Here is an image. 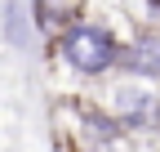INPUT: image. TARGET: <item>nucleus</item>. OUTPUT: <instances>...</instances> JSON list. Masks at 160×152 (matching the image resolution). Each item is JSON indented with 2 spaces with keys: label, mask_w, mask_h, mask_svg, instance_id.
<instances>
[{
  "label": "nucleus",
  "mask_w": 160,
  "mask_h": 152,
  "mask_svg": "<svg viewBox=\"0 0 160 152\" xmlns=\"http://www.w3.org/2000/svg\"><path fill=\"white\" fill-rule=\"evenodd\" d=\"M5 36H9V45H22V41H27V27H22V14H18V0H5Z\"/></svg>",
  "instance_id": "39448f33"
},
{
  "label": "nucleus",
  "mask_w": 160,
  "mask_h": 152,
  "mask_svg": "<svg viewBox=\"0 0 160 152\" xmlns=\"http://www.w3.org/2000/svg\"><path fill=\"white\" fill-rule=\"evenodd\" d=\"M62 58H67L76 72L98 76V72H107V67L120 63V45L111 41V31H107V27L76 23V27L62 31Z\"/></svg>",
  "instance_id": "f257e3e1"
},
{
  "label": "nucleus",
  "mask_w": 160,
  "mask_h": 152,
  "mask_svg": "<svg viewBox=\"0 0 160 152\" xmlns=\"http://www.w3.org/2000/svg\"><path fill=\"white\" fill-rule=\"evenodd\" d=\"M85 121H89V130H93L98 139H120V121H111L107 112L93 107V112H85Z\"/></svg>",
  "instance_id": "423d86ee"
},
{
  "label": "nucleus",
  "mask_w": 160,
  "mask_h": 152,
  "mask_svg": "<svg viewBox=\"0 0 160 152\" xmlns=\"http://www.w3.org/2000/svg\"><path fill=\"white\" fill-rule=\"evenodd\" d=\"M120 63H125L129 72H138V76H160V41H151V36L133 41L125 54H120Z\"/></svg>",
  "instance_id": "7ed1b4c3"
},
{
  "label": "nucleus",
  "mask_w": 160,
  "mask_h": 152,
  "mask_svg": "<svg viewBox=\"0 0 160 152\" xmlns=\"http://www.w3.org/2000/svg\"><path fill=\"white\" fill-rule=\"evenodd\" d=\"M120 125L129 130H160V103L142 90H120Z\"/></svg>",
  "instance_id": "f03ea898"
},
{
  "label": "nucleus",
  "mask_w": 160,
  "mask_h": 152,
  "mask_svg": "<svg viewBox=\"0 0 160 152\" xmlns=\"http://www.w3.org/2000/svg\"><path fill=\"white\" fill-rule=\"evenodd\" d=\"M151 5H156V9H160V0H151Z\"/></svg>",
  "instance_id": "0eeeda50"
},
{
  "label": "nucleus",
  "mask_w": 160,
  "mask_h": 152,
  "mask_svg": "<svg viewBox=\"0 0 160 152\" xmlns=\"http://www.w3.org/2000/svg\"><path fill=\"white\" fill-rule=\"evenodd\" d=\"M71 14H76V0H36V18H40L49 31H58V27H76Z\"/></svg>",
  "instance_id": "20e7f679"
}]
</instances>
